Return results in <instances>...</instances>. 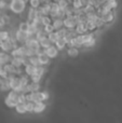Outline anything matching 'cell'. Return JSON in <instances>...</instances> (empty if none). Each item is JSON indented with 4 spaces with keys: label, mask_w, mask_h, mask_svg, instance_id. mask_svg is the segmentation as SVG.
Masks as SVG:
<instances>
[{
    "label": "cell",
    "mask_w": 122,
    "mask_h": 123,
    "mask_svg": "<svg viewBox=\"0 0 122 123\" xmlns=\"http://www.w3.org/2000/svg\"><path fill=\"white\" fill-rule=\"evenodd\" d=\"M28 4H29V6H31L34 9H38L42 4V2H41V0H29Z\"/></svg>",
    "instance_id": "obj_23"
},
{
    "label": "cell",
    "mask_w": 122,
    "mask_h": 123,
    "mask_svg": "<svg viewBox=\"0 0 122 123\" xmlns=\"http://www.w3.org/2000/svg\"><path fill=\"white\" fill-rule=\"evenodd\" d=\"M44 52L48 54V56H49L51 60H53V58L57 57L58 55V52H60V50L56 48L55 44H52L50 45L49 48H47V49H44Z\"/></svg>",
    "instance_id": "obj_6"
},
{
    "label": "cell",
    "mask_w": 122,
    "mask_h": 123,
    "mask_svg": "<svg viewBox=\"0 0 122 123\" xmlns=\"http://www.w3.org/2000/svg\"><path fill=\"white\" fill-rule=\"evenodd\" d=\"M11 37V34L9 30H6V29H1L0 30V39H1L2 41H6L9 40Z\"/></svg>",
    "instance_id": "obj_19"
},
{
    "label": "cell",
    "mask_w": 122,
    "mask_h": 123,
    "mask_svg": "<svg viewBox=\"0 0 122 123\" xmlns=\"http://www.w3.org/2000/svg\"><path fill=\"white\" fill-rule=\"evenodd\" d=\"M28 27H29V25H28V23H27L26 21L21 22V23H19V25H18V29L24 30V31H27Z\"/></svg>",
    "instance_id": "obj_31"
},
{
    "label": "cell",
    "mask_w": 122,
    "mask_h": 123,
    "mask_svg": "<svg viewBox=\"0 0 122 123\" xmlns=\"http://www.w3.org/2000/svg\"><path fill=\"white\" fill-rule=\"evenodd\" d=\"M26 4H27V2L25 0H10L9 10L12 13H14V14L21 15L25 11Z\"/></svg>",
    "instance_id": "obj_1"
},
{
    "label": "cell",
    "mask_w": 122,
    "mask_h": 123,
    "mask_svg": "<svg viewBox=\"0 0 122 123\" xmlns=\"http://www.w3.org/2000/svg\"><path fill=\"white\" fill-rule=\"evenodd\" d=\"M35 72H36V66H34L32 64L28 63L24 66V74H26L27 76L31 77L32 74H35Z\"/></svg>",
    "instance_id": "obj_12"
},
{
    "label": "cell",
    "mask_w": 122,
    "mask_h": 123,
    "mask_svg": "<svg viewBox=\"0 0 122 123\" xmlns=\"http://www.w3.org/2000/svg\"><path fill=\"white\" fill-rule=\"evenodd\" d=\"M9 6H10V3L8 2V0H0V10L2 11L9 10Z\"/></svg>",
    "instance_id": "obj_28"
},
{
    "label": "cell",
    "mask_w": 122,
    "mask_h": 123,
    "mask_svg": "<svg viewBox=\"0 0 122 123\" xmlns=\"http://www.w3.org/2000/svg\"><path fill=\"white\" fill-rule=\"evenodd\" d=\"M105 1H111V0H105Z\"/></svg>",
    "instance_id": "obj_38"
},
{
    "label": "cell",
    "mask_w": 122,
    "mask_h": 123,
    "mask_svg": "<svg viewBox=\"0 0 122 123\" xmlns=\"http://www.w3.org/2000/svg\"><path fill=\"white\" fill-rule=\"evenodd\" d=\"M14 109H15V111H16L18 115H24V113L27 112L25 104H21V103H18V104L16 105V107H15Z\"/></svg>",
    "instance_id": "obj_18"
},
{
    "label": "cell",
    "mask_w": 122,
    "mask_h": 123,
    "mask_svg": "<svg viewBox=\"0 0 122 123\" xmlns=\"http://www.w3.org/2000/svg\"><path fill=\"white\" fill-rule=\"evenodd\" d=\"M4 65H6V64L0 62V76L3 77V78H8V72L4 70Z\"/></svg>",
    "instance_id": "obj_30"
},
{
    "label": "cell",
    "mask_w": 122,
    "mask_h": 123,
    "mask_svg": "<svg viewBox=\"0 0 122 123\" xmlns=\"http://www.w3.org/2000/svg\"><path fill=\"white\" fill-rule=\"evenodd\" d=\"M54 44L56 45V48H57L60 51H63V50H65L67 48V42H66V40H65L64 38H60L55 43H54Z\"/></svg>",
    "instance_id": "obj_16"
},
{
    "label": "cell",
    "mask_w": 122,
    "mask_h": 123,
    "mask_svg": "<svg viewBox=\"0 0 122 123\" xmlns=\"http://www.w3.org/2000/svg\"><path fill=\"white\" fill-rule=\"evenodd\" d=\"M45 67H47V66H42V65L36 67V72H35V74L43 77V74H44V72H45Z\"/></svg>",
    "instance_id": "obj_25"
},
{
    "label": "cell",
    "mask_w": 122,
    "mask_h": 123,
    "mask_svg": "<svg viewBox=\"0 0 122 123\" xmlns=\"http://www.w3.org/2000/svg\"><path fill=\"white\" fill-rule=\"evenodd\" d=\"M18 93H17L15 90H10L8 92V95H6V99H4V104L6 106H8L9 108H15L16 105L18 104Z\"/></svg>",
    "instance_id": "obj_2"
},
{
    "label": "cell",
    "mask_w": 122,
    "mask_h": 123,
    "mask_svg": "<svg viewBox=\"0 0 122 123\" xmlns=\"http://www.w3.org/2000/svg\"><path fill=\"white\" fill-rule=\"evenodd\" d=\"M39 42H40V45H41V48H42V49H47V48H49L50 45L54 44V43L52 42L51 40H50L49 36L45 37V38H44V39H42V40H40Z\"/></svg>",
    "instance_id": "obj_17"
},
{
    "label": "cell",
    "mask_w": 122,
    "mask_h": 123,
    "mask_svg": "<svg viewBox=\"0 0 122 123\" xmlns=\"http://www.w3.org/2000/svg\"><path fill=\"white\" fill-rule=\"evenodd\" d=\"M69 4L70 3H69L68 0H60V1H58V6H60L61 9H66Z\"/></svg>",
    "instance_id": "obj_32"
},
{
    "label": "cell",
    "mask_w": 122,
    "mask_h": 123,
    "mask_svg": "<svg viewBox=\"0 0 122 123\" xmlns=\"http://www.w3.org/2000/svg\"><path fill=\"white\" fill-rule=\"evenodd\" d=\"M48 36H49V35H48L47 32L44 31V29H42V30H38V31H37V34H36V38L38 39L39 41L42 40V39H44L45 37H48Z\"/></svg>",
    "instance_id": "obj_24"
},
{
    "label": "cell",
    "mask_w": 122,
    "mask_h": 123,
    "mask_svg": "<svg viewBox=\"0 0 122 123\" xmlns=\"http://www.w3.org/2000/svg\"><path fill=\"white\" fill-rule=\"evenodd\" d=\"M28 63L32 64L34 66H36V67H38V66H40V61H39L38 58V55H34V56H30V57H28Z\"/></svg>",
    "instance_id": "obj_21"
},
{
    "label": "cell",
    "mask_w": 122,
    "mask_h": 123,
    "mask_svg": "<svg viewBox=\"0 0 122 123\" xmlns=\"http://www.w3.org/2000/svg\"><path fill=\"white\" fill-rule=\"evenodd\" d=\"M71 6H73L75 9H83L86 4L84 3L83 0H73V3H71Z\"/></svg>",
    "instance_id": "obj_20"
},
{
    "label": "cell",
    "mask_w": 122,
    "mask_h": 123,
    "mask_svg": "<svg viewBox=\"0 0 122 123\" xmlns=\"http://www.w3.org/2000/svg\"><path fill=\"white\" fill-rule=\"evenodd\" d=\"M25 1H26V2H27V3H28V2H29V0H25Z\"/></svg>",
    "instance_id": "obj_37"
},
{
    "label": "cell",
    "mask_w": 122,
    "mask_h": 123,
    "mask_svg": "<svg viewBox=\"0 0 122 123\" xmlns=\"http://www.w3.org/2000/svg\"><path fill=\"white\" fill-rule=\"evenodd\" d=\"M52 25H53V27H54V29H55V30L61 29V28L65 27V26H64V19H62V18H54L53 22H52Z\"/></svg>",
    "instance_id": "obj_15"
},
{
    "label": "cell",
    "mask_w": 122,
    "mask_h": 123,
    "mask_svg": "<svg viewBox=\"0 0 122 123\" xmlns=\"http://www.w3.org/2000/svg\"><path fill=\"white\" fill-rule=\"evenodd\" d=\"M13 56L11 55V53L9 52H4L2 50H0V62L3 64H6V63H11L12 61Z\"/></svg>",
    "instance_id": "obj_9"
},
{
    "label": "cell",
    "mask_w": 122,
    "mask_h": 123,
    "mask_svg": "<svg viewBox=\"0 0 122 123\" xmlns=\"http://www.w3.org/2000/svg\"><path fill=\"white\" fill-rule=\"evenodd\" d=\"M25 106H26V110H27V112H34V108H35V103L34 102H26Z\"/></svg>",
    "instance_id": "obj_29"
},
{
    "label": "cell",
    "mask_w": 122,
    "mask_h": 123,
    "mask_svg": "<svg viewBox=\"0 0 122 123\" xmlns=\"http://www.w3.org/2000/svg\"><path fill=\"white\" fill-rule=\"evenodd\" d=\"M9 84L11 90H17L21 87V76H14L13 78L9 79Z\"/></svg>",
    "instance_id": "obj_8"
},
{
    "label": "cell",
    "mask_w": 122,
    "mask_h": 123,
    "mask_svg": "<svg viewBox=\"0 0 122 123\" xmlns=\"http://www.w3.org/2000/svg\"><path fill=\"white\" fill-rule=\"evenodd\" d=\"M76 31H77L78 35H83L85 32H89L88 31V28H86V23L85 22H79L76 26Z\"/></svg>",
    "instance_id": "obj_10"
},
{
    "label": "cell",
    "mask_w": 122,
    "mask_h": 123,
    "mask_svg": "<svg viewBox=\"0 0 122 123\" xmlns=\"http://www.w3.org/2000/svg\"><path fill=\"white\" fill-rule=\"evenodd\" d=\"M102 18H103V21L107 24V26L110 25V24H112V23H114V21L116 19V11H115V10L109 11V12L106 13L105 15H103V16H102Z\"/></svg>",
    "instance_id": "obj_7"
},
{
    "label": "cell",
    "mask_w": 122,
    "mask_h": 123,
    "mask_svg": "<svg viewBox=\"0 0 122 123\" xmlns=\"http://www.w3.org/2000/svg\"><path fill=\"white\" fill-rule=\"evenodd\" d=\"M78 24L77 16H66L64 18V26L66 28H76Z\"/></svg>",
    "instance_id": "obj_5"
},
{
    "label": "cell",
    "mask_w": 122,
    "mask_h": 123,
    "mask_svg": "<svg viewBox=\"0 0 122 123\" xmlns=\"http://www.w3.org/2000/svg\"><path fill=\"white\" fill-rule=\"evenodd\" d=\"M30 79H31L32 82H36V83H40L41 82V79H42V77L39 76V74H32L31 77H30Z\"/></svg>",
    "instance_id": "obj_33"
},
{
    "label": "cell",
    "mask_w": 122,
    "mask_h": 123,
    "mask_svg": "<svg viewBox=\"0 0 122 123\" xmlns=\"http://www.w3.org/2000/svg\"><path fill=\"white\" fill-rule=\"evenodd\" d=\"M14 49V47H13L12 42L10 41V39L6 41H2V44H1V48H0V50H2V51L4 52H9V53H11V51Z\"/></svg>",
    "instance_id": "obj_13"
},
{
    "label": "cell",
    "mask_w": 122,
    "mask_h": 123,
    "mask_svg": "<svg viewBox=\"0 0 122 123\" xmlns=\"http://www.w3.org/2000/svg\"><path fill=\"white\" fill-rule=\"evenodd\" d=\"M43 29H44V31L47 32L48 35L51 34L52 31H54V30H55V29H54V27H53V25H52V24H49V25H45Z\"/></svg>",
    "instance_id": "obj_34"
},
{
    "label": "cell",
    "mask_w": 122,
    "mask_h": 123,
    "mask_svg": "<svg viewBox=\"0 0 122 123\" xmlns=\"http://www.w3.org/2000/svg\"><path fill=\"white\" fill-rule=\"evenodd\" d=\"M53 22V18L51 17V15H43L42 16V23L43 25H49V24H52Z\"/></svg>",
    "instance_id": "obj_26"
},
{
    "label": "cell",
    "mask_w": 122,
    "mask_h": 123,
    "mask_svg": "<svg viewBox=\"0 0 122 123\" xmlns=\"http://www.w3.org/2000/svg\"><path fill=\"white\" fill-rule=\"evenodd\" d=\"M80 51L78 48L76 47H67V55L69 57H77L79 55Z\"/></svg>",
    "instance_id": "obj_14"
},
{
    "label": "cell",
    "mask_w": 122,
    "mask_h": 123,
    "mask_svg": "<svg viewBox=\"0 0 122 123\" xmlns=\"http://www.w3.org/2000/svg\"><path fill=\"white\" fill-rule=\"evenodd\" d=\"M8 1H9V0H8Z\"/></svg>",
    "instance_id": "obj_39"
},
{
    "label": "cell",
    "mask_w": 122,
    "mask_h": 123,
    "mask_svg": "<svg viewBox=\"0 0 122 123\" xmlns=\"http://www.w3.org/2000/svg\"><path fill=\"white\" fill-rule=\"evenodd\" d=\"M53 1H56V2H58V1H60V0H53Z\"/></svg>",
    "instance_id": "obj_36"
},
{
    "label": "cell",
    "mask_w": 122,
    "mask_h": 123,
    "mask_svg": "<svg viewBox=\"0 0 122 123\" xmlns=\"http://www.w3.org/2000/svg\"><path fill=\"white\" fill-rule=\"evenodd\" d=\"M49 38H50V40H51L52 42L55 43L56 41L60 39V37H58V35H57V32H56V30H54V31H52L51 34H49Z\"/></svg>",
    "instance_id": "obj_27"
},
{
    "label": "cell",
    "mask_w": 122,
    "mask_h": 123,
    "mask_svg": "<svg viewBox=\"0 0 122 123\" xmlns=\"http://www.w3.org/2000/svg\"><path fill=\"white\" fill-rule=\"evenodd\" d=\"M47 105L45 102H37L35 103V108H34V113H41L45 110Z\"/></svg>",
    "instance_id": "obj_11"
},
{
    "label": "cell",
    "mask_w": 122,
    "mask_h": 123,
    "mask_svg": "<svg viewBox=\"0 0 122 123\" xmlns=\"http://www.w3.org/2000/svg\"><path fill=\"white\" fill-rule=\"evenodd\" d=\"M95 43H96V39H95V37H93L92 39L83 43V49H91L95 45Z\"/></svg>",
    "instance_id": "obj_22"
},
{
    "label": "cell",
    "mask_w": 122,
    "mask_h": 123,
    "mask_svg": "<svg viewBox=\"0 0 122 123\" xmlns=\"http://www.w3.org/2000/svg\"><path fill=\"white\" fill-rule=\"evenodd\" d=\"M37 55H38V58L39 61H40V64L42 66H48L50 64V61H51V58L48 56V54L44 52V49H41L40 51L37 53Z\"/></svg>",
    "instance_id": "obj_4"
},
{
    "label": "cell",
    "mask_w": 122,
    "mask_h": 123,
    "mask_svg": "<svg viewBox=\"0 0 122 123\" xmlns=\"http://www.w3.org/2000/svg\"><path fill=\"white\" fill-rule=\"evenodd\" d=\"M14 36H15V38L17 39V41L19 42V44H25V42L28 40V38H29L27 31H24V30H21V29L15 30Z\"/></svg>",
    "instance_id": "obj_3"
},
{
    "label": "cell",
    "mask_w": 122,
    "mask_h": 123,
    "mask_svg": "<svg viewBox=\"0 0 122 123\" xmlns=\"http://www.w3.org/2000/svg\"><path fill=\"white\" fill-rule=\"evenodd\" d=\"M2 13H3V12H2ZM6 26H8V22L6 21L3 14H1V15H0V28H3V27H6Z\"/></svg>",
    "instance_id": "obj_35"
}]
</instances>
